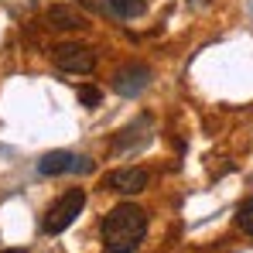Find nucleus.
<instances>
[{
  "label": "nucleus",
  "instance_id": "nucleus-1",
  "mask_svg": "<svg viewBox=\"0 0 253 253\" xmlns=\"http://www.w3.org/2000/svg\"><path fill=\"white\" fill-rule=\"evenodd\" d=\"M99 233H103V250L106 253H133L147 233V212L133 202H120L117 209L106 212Z\"/></svg>",
  "mask_w": 253,
  "mask_h": 253
},
{
  "label": "nucleus",
  "instance_id": "nucleus-2",
  "mask_svg": "<svg viewBox=\"0 0 253 253\" xmlns=\"http://www.w3.org/2000/svg\"><path fill=\"white\" fill-rule=\"evenodd\" d=\"M83 209H85V192H83V188H69V192L58 195L55 206L48 209L42 229L48 233V236H58V233H65V229L79 219V212H83Z\"/></svg>",
  "mask_w": 253,
  "mask_h": 253
},
{
  "label": "nucleus",
  "instance_id": "nucleus-3",
  "mask_svg": "<svg viewBox=\"0 0 253 253\" xmlns=\"http://www.w3.org/2000/svg\"><path fill=\"white\" fill-rule=\"evenodd\" d=\"M51 62L62 69V72H76V76H89L96 69V51L89 44H76L65 42L58 48H51Z\"/></svg>",
  "mask_w": 253,
  "mask_h": 253
},
{
  "label": "nucleus",
  "instance_id": "nucleus-4",
  "mask_svg": "<svg viewBox=\"0 0 253 253\" xmlns=\"http://www.w3.org/2000/svg\"><path fill=\"white\" fill-rule=\"evenodd\" d=\"M92 161L79 158V154H69V151H51L38 161V174L44 178H55V174H89Z\"/></svg>",
  "mask_w": 253,
  "mask_h": 253
},
{
  "label": "nucleus",
  "instance_id": "nucleus-5",
  "mask_svg": "<svg viewBox=\"0 0 253 253\" xmlns=\"http://www.w3.org/2000/svg\"><path fill=\"white\" fill-rule=\"evenodd\" d=\"M110 85H113V92H117V96L133 99V96H140V92L151 85V69H147V65H140V62L124 65V69H117V72H113Z\"/></svg>",
  "mask_w": 253,
  "mask_h": 253
},
{
  "label": "nucleus",
  "instance_id": "nucleus-6",
  "mask_svg": "<svg viewBox=\"0 0 253 253\" xmlns=\"http://www.w3.org/2000/svg\"><path fill=\"white\" fill-rule=\"evenodd\" d=\"M147 181H151V174L144 168H120L106 178V188L110 192H120V195H137V192L147 188Z\"/></svg>",
  "mask_w": 253,
  "mask_h": 253
},
{
  "label": "nucleus",
  "instance_id": "nucleus-7",
  "mask_svg": "<svg viewBox=\"0 0 253 253\" xmlns=\"http://www.w3.org/2000/svg\"><path fill=\"white\" fill-rule=\"evenodd\" d=\"M48 24H51V28H62V31H79L89 21H85V14H79L76 7L55 3V7H48Z\"/></svg>",
  "mask_w": 253,
  "mask_h": 253
},
{
  "label": "nucleus",
  "instance_id": "nucleus-8",
  "mask_svg": "<svg viewBox=\"0 0 253 253\" xmlns=\"http://www.w3.org/2000/svg\"><path fill=\"white\" fill-rule=\"evenodd\" d=\"M147 130H151V120H147V117H140L137 124L124 126V130H120V137L113 140V151H117V154H124V151H130V147H140V144L147 140V137H144Z\"/></svg>",
  "mask_w": 253,
  "mask_h": 253
},
{
  "label": "nucleus",
  "instance_id": "nucleus-9",
  "mask_svg": "<svg viewBox=\"0 0 253 253\" xmlns=\"http://www.w3.org/2000/svg\"><path fill=\"white\" fill-rule=\"evenodd\" d=\"M103 10L113 14V17H124V21H133L144 14V0H103Z\"/></svg>",
  "mask_w": 253,
  "mask_h": 253
},
{
  "label": "nucleus",
  "instance_id": "nucleus-10",
  "mask_svg": "<svg viewBox=\"0 0 253 253\" xmlns=\"http://www.w3.org/2000/svg\"><path fill=\"white\" fill-rule=\"evenodd\" d=\"M76 92H79V103L89 106V110H92V106H99V99H103V92H99L96 85H79Z\"/></svg>",
  "mask_w": 253,
  "mask_h": 253
},
{
  "label": "nucleus",
  "instance_id": "nucleus-11",
  "mask_svg": "<svg viewBox=\"0 0 253 253\" xmlns=\"http://www.w3.org/2000/svg\"><path fill=\"white\" fill-rule=\"evenodd\" d=\"M236 226H240L247 236H253V202L240 206V212H236Z\"/></svg>",
  "mask_w": 253,
  "mask_h": 253
},
{
  "label": "nucleus",
  "instance_id": "nucleus-12",
  "mask_svg": "<svg viewBox=\"0 0 253 253\" xmlns=\"http://www.w3.org/2000/svg\"><path fill=\"white\" fill-rule=\"evenodd\" d=\"M188 3H195V7H202V3H209V0H188Z\"/></svg>",
  "mask_w": 253,
  "mask_h": 253
},
{
  "label": "nucleus",
  "instance_id": "nucleus-13",
  "mask_svg": "<svg viewBox=\"0 0 253 253\" xmlns=\"http://www.w3.org/2000/svg\"><path fill=\"white\" fill-rule=\"evenodd\" d=\"M0 253H28V250H0Z\"/></svg>",
  "mask_w": 253,
  "mask_h": 253
}]
</instances>
